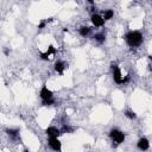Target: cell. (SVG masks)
<instances>
[{
  "mask_svg": "<svg viewBox=\"0 0 152 152\" xmlns=\"http://www.w3.org/2000/svg\"><path fill=\"white\" fill-rule=\"evenodd\" d=\"M55 103V100L53 99H50V100H46V101H42V104L43 106H51Z\"/></svg>",
  "mask_w": 152,
  "mask_h": 152,
  "instance_id": "17",
  "label": "cell"
},
{
  "mask_svg": "<svg viewBox=\"0 0 152 152\" xmlns=\"http://www.w3.org/2000/svg\"><path fill=\"white\" fill-rule=\"evenodd\" d=\"M24 152H30V151H28L27 148H25V150H24Z\"/></svg>",
  "mask_w": 152,
  "mask_h": 152,
  "instance_id": "21",
  "label": "cell"
},
{
  "mask_svg": "<svg viewBox=\"0 0 152 152\" xmlns=\"http://www.w3.org/2000/svg\"><path fill=\"white\" fill-rule=\"evenodd\" d=\"M59 131H61V134H62V133H71L74 129H72L71 127H69L68 125H64V126L62 127V129H59Z\"/></svg>",
  "mask_w": 152,
  "mask_h": 152,
  "instance_id": "16",
  "label": "cell"
},
{
  "mask_svg": "<svg viewBox=\"0 0 152 152\" xmlns=\"http://www.w3.org/2000/svg\"><path fill=\"white\" fill-rule=\"evenodd\" d=\"M4 52H5V55H6V56H8V55H10V50H8V49H5V51H4Z\"/></svg>",
  "mask_w": 152,
  "mask_h": 152,
  "instance_id": "20",
  "label": "cell"
},
{
  "mask_svg": "<svg viewBox=\"0 0 152 152\" xmlns=\"http://www.w3.org/2000/svg\"><path fill=\"white\" fill-rule=\"evenodd\" d=\"M6 134L8 137H11L12 139H18L19 138V129L18 128H7Z\"/></svg>",
  "mask_w": 152,
  "mask_h": 152,
  "instance_id": "11",
  "label": "cell"
},
{
  "mask_svg": "<svg viewBox=\"0 0 152 152\" xmlns=\"http://www.w3.org/2000/svg\"><path fill=\"white\" fill-rule=\"evenodd\" d=\"M112 75H113V80L115 83L118 84H121L122 82V74H121V70L119 68L118 64H112Z\"/></svg>",
  "mask_w": 152,
  "mask_h": 152,
  "instance_id": "3",
  "label": "cell"
},
{
  "mask_svg": "<svg viewBox=\"0 0 152 152\" xmlns=\"http://www.w3.org/2000/svg\"><path fill=\"white\" fill-rule=\"evenodd\" d=\"M129 78H131V76H129V75L124 76V77H122V82H121V84H126V83L129 81Z\"/></svg>",
  "mask_w": 152,
  "mask_h": 152,
  "instance_id": "18",
  "label": "cell"
},
{
  "mask_svg": "<svg viewBox=\"0 0 152 152\" xmlns=\"http://www.w3.org/2000/svg\"><path fill=\"white\" fill-rule=\"evenodd\" d=\"M137 146H138V148H139V150H141V151H147V150H148V147H150V141H148V139H147V138L142 137V138H140V139L138 140Z\"/></svg>",
  "mask_w": 152,
  "mask_h": 152,
  "instance_id": "9",
  "label": "cell"
},
{
  "mask_svg": "<svg viewBox=\"0 0 152 152\" xmlns=\"http://www.w3.org/2000/svg\"><path fill=\"white\" fill-rule=\"evenodd\" d=\"M39 96L42 99V101H46V100H50V99H53V93L44 84L39 91Z\"/></svg>",
  "mask_w": 152,
  "mask_h": 152,
  "instance_id": "5",
  "label": "cell"
},
{
  "mask_svg": "<svg viewBox=\"0 0 152 152\" xmlns=\"http://www.w3.org/2000/svg\"><path fill=\"white\" fill-rule=\"evenodd\" d=\"M93 38H94L95 42H97L99 44H102V43H104V40H106V36H104L103 33H96V34H94Z\"/></svg>",
  "mask_w": 152,
  "mask_h": 152,
  "instance_id": "14",
  "label": "cell"
},
{
  "mask_svg": "<svg viewBox=\"0 0 152 152\" xmlns=\"http://www.w3.org/2000/svg\"><path fill=\"white\" fill-rule=\"evenodd\" d=\"M65 68H68V64H65V62H63V61H57V62L55 63V65H53L55 71H56L57 74H59V75H62V74L64 72Z\"/></svg>",
  "mask_w": 152,
  "mask_h": 152,
  "instance_id": "10",
  "label": "cell"
},
{
  "mask_svg": "<svg viewBox=\"0 0 152 152\" xmlns=\"http://www.w3.org/2000/svg\"><path fill=\"white\" fill-rule=\"evenodd\" d=\"M102 18H103V20L106 21V20H110L113 17H114V12H113V10H104L103 12H102V15H101Z\"/></svg>",
  "mask_w": 152,
  "mask_h": 152,
  "instance_id": "12",
  "label": "cell"
},
{
  "mask_svg": "<svg viewBox=\"0 0 152 152\" xmlns=\"http://www.w3.org/2000/svg\"><path fill=\"white\" fill-rule=\"evenodd\" d=\"M48 145L51 150H53L56 152H62V142L59 141L58 138H49Z\"/></svg>",
  "mask_w": 152,
  "mask_h": 152,
  "instance_id": "4",
  "label": "cell"
},
{
  "mask_svg": "<svg viewBox=\"0 0 152 152\" xmlns=\"http://www.w3.org/2000/svg\"><path fill=\"white\" fill-rule=\"evenodd\" d=\"M125 115H126L128 119H131V120H133V119H137V114H135L133 110H127V112L125 113Z\"/></svg>",
  "mask_w": 152,
  "mask_h": 152,
  "instance_id": "15",
  "label": "cell"
},
{
  "mask_svg": "<svg viewBox=\"0 0 152 152\" xmlns=\"http://www.w3.org/2000/svg\"><path fill=\"white\" fill-rule=\"evenodd\" d=\"M109 137H110V139L113 140V142H115L116 145L124 142V141H125V138H126L125 133H124L122 131L118 129V128H113V129H110V132H109Z\"/></svg>",
  "mask_w": 152,
  "mask_h": 152,
  "instance_id": "2",
  "label": "cell"
},
{
  "mask_svg": "<svg viewBox=\"0 0 152 152\" xmlns=\"http://www.w3.org/2000/svg\"><path fill=\"white\" fill-rule=\"evenodd\" d=\"M45 134L49 138H58V135L61 134V131H59V128H57L55 126H50L45 129Z\"/></svg>",
  "mask_w": 152,
  "mask_h": 152,
  "instance_id": "7",
  "label": "cell"
},
{
  "mask_svg": "<svg viewBox=\"0 0 152 152\" xmlns=\"http://www.w3.org/2000/svg\"><path fill=\"white\" fill-rule=\"evenodd\" d=\"M55 53H56V49H55L52 45H49L48 50H46L45 52H42V53H40V58H42L43 61H48V59L51 58L50 56H53Z\"/></svg>",
  "mask_w": 152,
  "mask_h": 152,
  "instance_id": "8",
  "label": "cell"
},
{
  "mask_svg": "<svg viewBox=\"0 0 152 152\" xmlns=\"http://www.w3.org/2000/svg\"><path fill=\"white\" fill-rule=\"evenodd\" d=\"M125 40L131 48H138L142 43V34L139 31H129L126 33Z\"/></svg>",
  "mask_w": 152,
  "mask_h": 152,
  "instance_id": "1",
  "label": "cell"
},
{
  "mask_svg": "<svg viewBox=\"0 0 152 152\" xmlns=\"http://www.w3.org/2000/svg\"><path fill=\"white\" fill-rule=\"evenodd\" d=\"M90 31H91V27H89V26H81V27L78 28V32H80V34H81L82 37L88 36V34L90 33Z\"/></svg>",
  "mask_w": 152,
  "mask_h": 152,
  "instance_id": "13",
  "label": "cell"
},
{
  "mask_svg": "<svg viewBox=\"0 0 152 152\" xmlns=\"http://www.w3.org/2000/svg\"><path fill=\"white\" fill-rule=\"evenodd\" d=\"M46 25V20H42L39 24H38V28H44Z\"/></svg>",
  "mask_w": 152,
  "mask_h": 152,
  "instance_id": "19",
  "label": "cell"
},
{
  "mask_svg": "<svg viewBox=\"0 0 152 152\" xmlns=\"http://www.w3.org/2000/svg\"><path fill=\"white\" fill-rule=\"evenodd\" d=\"M90 20H91V24H93L95 27H101V26H103V24H104L103 18H102L101 14H99V13H93V14L90 15Z\"/></svg>",
  "mask_w": 152,
  "mask_h": 152,
  "instance_id": "6",
  "label": "cell"
}]
</instances>
